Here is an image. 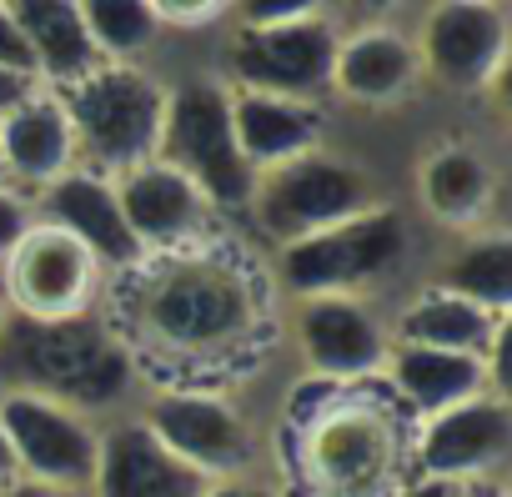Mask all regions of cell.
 <instances>
[{"label": "cell", "mask_w": 512, "mask_h": 497, "mask_svg": "<svg viewBox=\"0 0 512 497\" xmlns=\"http://www.w3.org/2000/svg\"><path fill=\"white\" fill-rule=\"evenodd\" d=\"M41 86H36V76H21V71H11V66H0V116H11L21 101H31Z\"/></svg>", "instance_id": "4dcf8cb0"}, {"label": "cell", "mask_w": 512, "mask_h": 497, "mask_svg": "<svg viewBox=\"0 0 512 497\" xmlns=\"http://www.w3.org/2000/svg\"><path fill=\"white\" fill-rule=\"evenodd\" d=\"M76 11L86 21L96 56H106V61H131L161 36L151 0H76Z\"/></svg>", "instance_id": "484cf974"}, {"label": "cell", "mask_w": 512, "mask_h": 497, "mask_svg": "<svg viewBox=\"0 0 512 497\" xmlns=\"http://www.w3.org/2000/svg\"><path fill=\"white\" fill-rule=\"evenodd\" d=\"M0 66H11L21 76H36V56H31V46H26V36H21L6 0H0Z\"/></svg>", "instance_id": "f1b7e54d"}, {"label": "cell", "mask_w": 512, "mask_h": 497, "mask_svg": "<svg viewBox=\"0 0 512 497\" xmlns=\"http://www.w3.org/2000/svg\"><path fill=\"white\" fill-rule=\"evenodd\" d=\"M6 317H11V307H6V292H0V327H6Z\"/></svg>", "instance_id": "74e56055"}, {"label": "cell", "mask_w": 512, "mask_h": 497, "mask_svg": "<svg viewBox=\"0 0 512 497\" xmlns=\"http://www.w3.org/2000/svg\"><path fill=\"white\" fill-rule=\"evenodd\" d=\"M417 71H422V61L407 36H397L392 26H367V31L337 41L327 86L357 106H392L397 96L412 91Z\"/></svg>", "instance_id": "ac0fdd59"}, {"label": "cell", "mask_w": 512, "mask_h": 497, "mask_svg": "<svg viewBox=\"0 0 512 497\" xmlns=\"http://www.w3.org/2000/svg\"><path fill=\"white\" fill-rule=\"evenodd\" d=\"M432 287L467 297L472 307H482L492 317H507V307H512V236L507 231H467L447 252Z\"/></svg>", "instance_id": "cb8c5ba5"}, {"label": "cell", "mask_w": 512, "mask_h": 497, "mask_svg": "<svg viewBox=\"0 0 512 497\" xmlns=\"http://www.w3.org/2000/svg\"><path fill=\"white\" fill-rule=\"evenodd\" d=\"M332 51H337V31L322 16L282 21V26H236V41L226 46V66L241 91L312 101L332 81Z\"/></svg>", "instance_id": "9c48e42d"}, {"label": "cell", "mask_w": 512, "mask_h": 497, "mask_svg": "<svg viewBox=\"0 0 512 497\" xmlns=\"http://www.w3.org/2000/svg\"><path fill=\"white\" fill-rule=\"evenodd\" d=\"M61 106L76 131V156L101 176H121L156 156L166 86L131 61H96L86 76L61 86Z\"/></svg>", "instance_id": "3957f363"}, {"label": "cell", "mask_w": 512, "mask_h": 497, "mask_svg": "<svg viewBox=\"0 0 512 497\" xmlns=\"http://www.w3.org/2000/svg\"><path fill=\"white\" fill-rule=\"evenodd\" d=\"M206 482L211 477H201L171 447H161L141 417H126L101 432L86 497H201Z\"/></svg>", "instance_id": "9a60e30c"}, {"label": "cell", "mask_w": 512, "mask_h": 497, "mask_svg": "<svg viewBox=\"0 0 512 497\" xmlns=\"http://www.w3.org/2000/svg\"><path fill=\"white\" fill-rule=\"evenodd\" d=\"M0 427H6V442L16 457V477L71 487V492L91 487L101 432L91 427L86 412L36 397V392H0Z\"/></svg>", "instance_id": "ba28073f"}, {"label": "cell", "mask_w": 512, "mask_h": 497, "mask_svg": "<svg viewBox=\"0 0 512 497\" xmlns=\"http://www.w3.org/2000/svg\"><path fill=\"white\" fill-rule=\"evenodd\" d=\"M31 56H36V76H51L56 86L86 76L101 56L86 36V21L76 11V0H6Z\"/></svg>", "instance_id": "7402d4cb"}, {"label": "cell", "mask_w": 512, "mask_h": 497, "mask_svg": "<svg viewBox=\"0 0 512 497\" xmlns=\"http://www.w3.org/2000/svg\"><path fill=\"white\" fill-rule=\"evenodd\" d=\"M327 0H226V11H236L241 26H282V21H307L322 16Z\"/></svg>", "instance_id": "4316f807"}, {"label": "cell", "mask_w": 512, "mask_h": 497, "mask_svg": "<svg viewBox=\"0 0 512 497\" xmlns=\"http://www.w3.org/2000/svg\"><path fill=\"white\" fill-rule=\"evenodd\" d=\"M0 186H11V181H6V166H0Z\"/></svg>", "instance_id": "f35d334b"}, {"label": "cell", "mask_w": 512, "mask_h": 497, "mask_svg": "<svg viewBox=\"0 0 512 497\" xmlns=\"http://www.w3.org/2000/svg\"><path fill=\"white\" fill-rule=\"evenodd\" d=\"M497 337H502V317H492L442 287L417 292L397 317V342H412V347H447V352H472V357L492 362L502 347Z\"/></svg>", "instance_id": "44dd1931"}, {"label": "cell", "mask_w": 512, "mask_h": 497, "mask_svg": "<svg viewBox=\"0 0 512 497\" xmlns=\"http://www.w3.org/2000/svg\"><path fill=\"white\" fill-rule=\"evenodd\" d=\"M256 221L262 231H272L277 241L337 226L347 216H362L377 206L372 176L342 156L327 151H302L272 171H256V191H251Z\"/></svg>", "instance_id": "8992f818"}, {"label": "cell", "mask_w": 512, "mask_h": 497, "mask_svg": "<svg viewBox=\"0 0 512 497\" xmlns=\"http://www.w3.org/2000/svg\"><path fill=\"white\" fill-rule=\"evenodd\" d=\"M201 497H277V492L262 482H246V477H216V482H206Z\"/></svg>", "instance_id": "1f68e13d"}, {"label": "cell", "mask_w": 512, "mask_h": 497, "mask_svg": "<svg viewBox=\"0 0 512 497\" xmlns=\"http://www.w3.org/2000/svg\"><path fill=\"white\" fill-rule=\"evenodd\" d=\"M101 262L61 226L31 221L26 236L0 257V292L16 317H81L96 312Z\"/></svg>", "instance_id": "52a82bcc"}, {"label": "cell", "mask_w": 512, "mask_h": 497, "mask_svg": "<svg viewBox=\"0 0 512 497\" xmlns=\"http://www.w3.org/2000/svg\"><path fill=\"white\" fill-rule=\"evenodd\" d=\"M26 226H31V201L16 196V186H0V257L26 236Z\"/></svg>", "instance_id": "f546056e"}, {"label": "cell", "mask_w": 512, "mask_h": 497, "mask_svg": "<svg viewBox=\"0 0 512 497\" xmlns=\"http://www.w3.org/2000/svg\"><path fill=\"white\" fill-rule=\"evenodd\" d=\"M231 131L251 171H272L322 141V111L312 101L267 96V91H236L231 96Z\"/></svg>", "instance_id": "d6986e66"}, {"label": "cell", "mask_w": 512, "mask_h": 497, "mask_svg": "<svg viewBox=\"0 0 512 497\" xmlns=\"http://www.w3.org/2000/svg\"><path fill=\"white\" fill-rule=\"evenodd\" d=\"M292 342L302 362L322 377L352 382L387 362V337L357 297H307L292 312Z\"/></svg>", "instance_id": "5bb4252c"}, {"label": "cell", "mask_w": 512, "mask_h": 497, "mask_svg": "<svg viewBox=\"0 0 512 497\" xmlns=\"http://www.w3.org/2000/svg\"><path fill=\"white\" fill-rule=\"evenodd\" d=\"M447 497H497L492 487H477V482H467V487H452Z\"/></svg>", "instance_id": "8d00e7d4"}, {"label": "cell", "mask_w": 512, "mask_h": 497, "mask_svg": "<svg viewBox=\"0 0 512 497\" xmlns=\"http://www.w3.org/2000/svg\"><path fill=\"white\" fill-rule=\"evenodd\" d=\"M16 482V457H11V442H6V427H0V487Z\"/></svg>", "instance_id": "d590c367"}, {"label": "cell", "mask_w": 512, "mask_h": 497, "mask_svg": "<svg viewBox=\"0 0 512 497\" xmlns=\"http://www.w3.org/2000/svg\"><path fill=\"white\" fill-rule=\"evenodd\" d=\"M382 462H387V437L367 417H337L317 442V467L327 472L337 492L372 487L382 477Z\"/></svg>", "instance_id": "d4e9b609"}, {"label": "cell", "mask_w": 512, "mask_h": 497, "mask_svg": "<svg viewBox=\"0 0 512 497\" xmlns=\"http://www.w3.org/2000/svg\"><path fill=\"white\" fill-rule=\"evenodd\" d=\"M0 497H86V492H71V487H46V482H26V477H16V482L0 487Z\"/></svg>", "instance_id": "d6a6232c"}, {"label": "cell", "mask_w": 512, "mask_h": 497, "mask_svg": "<svg viewBox=\"0 0 512 497\" xmlns=\"http://www.w3.org/2000/svg\"><path fill=\"white\" fill-rule=\"evenodd\" d=\"M151 11H156L161 26L191 31V26H211V21L226 11V0H151Z\"/></svg>", "instance_id": "83f0119b"}, {"label": "cell", "mask_w": 512, "mask_h": 497, "mask_svg": "<svg viewBox=\"0 0 512 497\" xmlns=\"http://www.w3.org/2000/svg\"><path fill=\"white\" fill-rule=\"evenodd\" d=\"M36 216L46 226H61L66 236H76L101 267H136L146 257V246L136 241V231L121 216L111 176H101L91 166H71L56 181H46Z\"/></svg>", "instance_id": "4fadbf2b"}, {"label": "cell", "mask_w": 512, "mask_h": 497, "mask_svg": "<svg viewBox=\"0 0 512 497\" xmlns=\"http://www.w3.org/2000/svg\"><path fill=\"white\" fill-rule=\"evenodd\" d=\"M407 257V221L392 206H372L337 226L307 231L282 241L277 252V287L292 302L307 297H357L362 287L382 282Z\"/></svg>", "instance_id": "277c9868"}, {"label": "cell", "mask_w": 512, "mask_h": 497, "mask_svg": "<svg viewBox=\"0 0 512 497\" xmlns=\"http://www.w3.org/2000/svg\"><path fill=\"white\" fill-rule=\"evenodd\" d=\"M452 492V482H417V487H402V492H387V497H447Z\"/></svg>", "instance_id": "836d02e7"}, {"label": "cell", "mask_w": 512, "mask_h": 497, "mask_svg": "<svg viewBox=\"0 0 512 497\" xmlns=\"http://www.w3.org/2000/svg\"><path fill=\"white\" fill-rule=\"evenodd\" d=\"M512 447V412L502 402V392H477L447 412H432L422 442H417V462L432 482H477L492 467H502Z\"/></svg>", "instance_id": "7c38bea8"}, {"label": "cell", "mask_w": 512, "mask_h": 497, "mask_svg": "<svg viewBox=\"0 0 512 497\" xmlns=\"http://www.w3.org/2000/svg\"><path fill=\"white\" fill-rule=\"evenodd\" d=\"M417 61L457 91H482L507 61V21L497 0H437L422 26Z\"/></svg>", "instance_id": "8fae6325"}, {"label": "cell", "mask_w": 512, "mask_h": 497, "mask_svg": "<svg viewBox=\"0 0 512 497\" xmlns=\"http://www.w3.org/2000/svg\"><path fill=\"white\" fill-rule=\"evenodd\" d=\"M136 322L156 352H171L186 362L221 357L251 337L256 292L236 262L191 252V257H176L161 277H151V287L141 292Z\"/></svg>", "instance_id": "7a4b0ae2"}, {"label": "cell", "mask_w": 512, "mask_h": 497, "mask_svg": "<svg viewBox=\"0 0 512 497\" xmlns=\"http://www.w3.org/2000/svg\"><path fill=\"white\" fill-rule=\"evenodd\" d=\"M0 392H36L76 412H116L136 392L131 347L101 322L81 317H6L0 327Z\"/></svg>", "instance_id": "6da1fadb"}, {"label": "cell", "mask_w": 512, "mask_h": 497, "mask_svg": "<svg viewBox=\"0 0 512 497\" xmlns=\"http://www.w3.org/2000/svg\"><path fill=\"white\" fill-rule=\"evenodd\" d=\"M492 166L472 146H442L417 166V201L442 226H477L492 201Z\"/></svg>", "instance_id": "603a6c76"}, {"label": "cell", "mask_w": 512, "mask_h": 497, "mask_svg": "<svg viewBox=\"0 0 512 497\" xmlns=\"http://www.w3.org/2000/svg\"><path fill=\"white\" fill-rule=\"evenodd\" d=\"M111 186H116L126 226L136 231V241L146 246V252L151 246H176V241L196 236L211 221V211H216L201 196V186L186 171H176L171 161H161V156L121 171Z\"/></svg>", "instance_id": "2e32d148"}, {"label": "cell", "mask_w": 512, "mask_h": 497, "mask_svg": "<svg viewBox=\"0 0 512 497\" xmlns=\"http://www.w3.org/2000/svg\"><path fill=\"white\" fill-rule=\"evenodd\" d=\"M0 166L11 186H46L76 166V131L61 96L36 91L11 116H0Z\"/></svg>", "instance_id": "e0dca14e"}, {"label": "cell", "mask_w": 512, "mask_h": 497, "mask_svg": "<svg viewBox=\"0 0 512 497\" xmlns=\"http://www.w3.org/2000/svg\"><path fill=\"white\" fill-rule=\"evenodd\" d=\"M156 156L171 161L176 171H186L211 206H226V211L231 206H251L256 171H251V161L236 146L231 91L221 81L191 76V81L166 91Z\"/></svg>", "instance_id": "5b68a950"}, {"label": "cell", "mask_w": 512, "mask_h": 497, "mask_svg": "<svg viewBox=\"0 0 512 497\" xmlns=\"http://www.w3.org/2000/svg\"><path fill=\"white\" fill-rule=\"evenodd\" d=\"M387 367L397 392L417 407V412H447L477 392L492 387V362L472 357V352H447V347H412V342H392L387 347Z\"/></svg>", "instance_id": "ffe728a7"}, {"label": "cell", "mask_w": 512, "mask_h": 497, "mask_svg": "<svg viewBox=\"0 0 512 497\" xmlns=\"http://www.w3.org/2000/svg\"><path fill=\"white\" fill-rule=\"evenodd\" d=\"M136 417L151 427V437H156L161 447H171L186 467H196V472L211 477V482H216V477H241V472L251 467L256 442H251L246 417H241L231 402L211 397V392L161 387V392H151V397L141 402Z\"/></svg>", "instance_id": "30bf717a"}, {"label": "cell", "mask_w": 512, "mask_h": 497, "mask_svg": "<svg viewBox=\"0 0 512 497\" xmlns=\"http://www.w3.org/2000/svg\"><path fill=\"white\" fill-rule=\"evenodd\" d=\"M347 6H352V11H362V16H392V11L402 6V0H347Z\"/></svg>", "instance_id": "e575fe53"}]
</instances>
